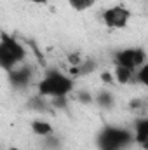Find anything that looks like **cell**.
I'll list each match as a JSON object with an SVG mask.
<instances>
[{"mask_svg": "<svg viewBox=\"0 0 148 150\" xmlns=\"http://www.w3.org/2000/svg\"><path fill=\"white\" fill-rule=\"evenodd\" d=\"M75 87V82L70 75L61 74L58 70H47L44 79L38 82L37 89L40 96L47 98H66Z\"/></svg>", "mask_w": 148, "mask_h": 150, "instance_id": "6da1fadb", "label": "cell"}, {"mask_svg": "<svg viewBox=\"0 0 148 150\" xmlns=\"http://www.w3.org/2000/svg\"><path fill=\"white\" fill-rule=\"evenodd\" d=\"M25 59H26V49L14 37L2 33V37H0V67H2V70L9 74L16 67L23 65Z\"/></svg>", "mask_w": 148, "mask_h": 150, "instance_id": "7a4b0ae2", "label": "cell"}, {"mask_svg": "<svg viewBox=\"0 0 148 150\" xmlns=\"http://www.w3.org/2000/svg\"><path fill=\"white\" fill-rule=\"evenodd\" d=\"M132 143H134V133L124 127L106 126L98 134L99 150H125Z\"/></svg>", "mask_w": 148, "mask_h": 150, "instance_id": "3957f363", "label": "cell"}, {"mask_svg": "<svg viewBox=\"0 0 148 150\" xmlns=\"http://www.w3.org/2000/svg\"><path fill=\"white\" fill-rule=\"evenodd\" d=\"M131 18H132L131 9L125 7V5H120V4L105 9L103 14H101V19H103L105 26L110 28V30H124L129 25Z\"/></svg>", "mask_w": 148, "mask_h": 150, "instance_id": "277c9868", "label": "cell"}, {"mask_svg": "<svg viewBox=\"0 0 148 150\" xmlns=\"http://www.w3.org/2000/svg\"><path fill=\"white\" fill-rule=\"evenodd\" d=\"M113 63L115 65H122L125 68L131 70H140L145 63H147V52L141 47H127V49H120L113 54Z\"/></svg>", "mask_w": 148, "mask_h": 150, "instance_id": "5b68a950", "label": "cell"}, {"mask_svg": "<svg viewBox=\"0 0 148 150\" xmlns=\"http://www.w3.org/2000/svg\"><path fill=\"white\" fill-rule=\"evenodd\" d=\"M32 68L28 65H19L9 72V80L14 87H26L32 80Z\"/></svg>", "mask_w": 148, "mask_h": 150, "instance_id": "8992f818", "label": "cell"}, {"mask_svg": "<svg viewBox=\"0 0 148 150\" xmlns=\"http://www.w3.org/2000/svg\"><path fill=\"white\" fill-rule=\"evenodd\" d=\"M134 143L143 150H148V117L138 119L134 124Z\"/></svg>", "mask_w": 148, "mask_h": 150, "instance_id": "52a82bcc", "label": "cell"}, {"mask_svg": "<svg viewBox=\"0 0 148 150\" xmlns=\"http://www.w3.org/2000/svg\"><path fill=\"white\" fill-rule=\"evenodd\" d=\"M30 127H32L33 134L42 136V138H49V136H52V134H54L52 126H51L47 120H42V119H35V120H32Z\"/></svg>", "mask_w": 148, "mask_h": 150, "instance_id": "ba28073f", "label": "cell"}, {"mask_svg": "<svg viewBox=\"0 0 148 150\" xmlns=\"http://www.w3.org/2000/svg\"><path fill=\"white\" fill-rule=\"evenodd\" d=\"M134 77H136V75H134V70L125 68V67H122V65H115V68H113V79H115L117 84L125 86V84H129Z\"/></svg>", "mask_w": 148, "mask_h": 150, "instance_id": "9c48e42d", "label": "cell"}, {"mask_svg": "<svg viewBox=\"0 0 148 150\" xmlns=\"http://www.w3.org/2000/svg\"><path fill=\"white\" fill-rule=\"evenodd\" d=\"M66 2H68V5H70L73 11L84 12V11H89L91 7H94L98 0H66Z\"/></svg>", "mask_w": 148, "mask_h": 150, "instance_id": "30bf717a", "label": "cell"}, {"mask_svg": "<svg viewBox=\"0 0 148 150\" xmlns=\"http://www.w3.org/2000/svg\"><path fill=\"white\" fill-rule=\"evenodd\" d=\"M96 101L103 108H111L113 107V96H111L110 91H99L98 96H96Z\"/></svg>", "mask_w": 148, "mask_h": 150, "instance_id": "8fae6325", "label": "cell"}, {"mask_svg": "<svg viewBox=\"0 0 148 150\" xmlns=\"http://www.w3.org/2000/svg\"><path fill=\"white\" fill-rule=\"evenodd\" d=\"M136 80L143 86V87H147L148 89V61L136 72Z\"/></svg>", "mask_w": 148, "mask_h": 150, "instance_id": "7c38bea8", "label": "cell"}, {"mask_svg": "<svg viewBox=\"0 0 148 150\" xmlns=\"http://www.w3.org/2000/svg\"><path fill=\"white\" fill-rule=\"evenodd\" d=\"M101 79L105 80V82H108V84H111L115 79H113V75L111 74H108V72H105V74H101Z\"/></svg>", "mask_w": 148, "mask_h": 150, "instance_id": "4fadbf2b", "label": "cell"}, {"mask_svg": "<svg viewBox=\"0 0 148 150\" xmlns=\"http://www.w3.org/2000/svg\"><path fill=\"white\" fill-rule=\"evenodd\" d=\"M80 100H82V101H85V103H91V101H92V98H91L87 93H80Z\"/></svg>", "mask_w": 148, "mask_h": 150, "instance_id": "5bb4252c", "label": "cell"}, {"mask_svg": "<svg viewBox=\"0 0 148 150\" xmlns=\"http://www.w3.org/2000/svg\"><path fill=\"white\" fill-rule=\"evenodd\" d=\"M28 2L37 4V5H47V2H49V0H28Z\"/></svg>", "mask_w": 148, "mask_h": 150, "instance_id": "9a60e30c", "label": "cell"}, {"mask_svg": "<svg viewBox=\"0 0 148 150\" xmlns=\"http://www.w3.org/2000/svg\"><path fill=\"white\" fill-rule=\"evenodd\" d=\"M11 150H18V149H11Z\"/></svg>", "mask_w": 148, "mask_h": 150, "instance_id": "2e32d148", "label": "cell"}]
</instances>
